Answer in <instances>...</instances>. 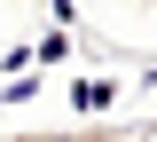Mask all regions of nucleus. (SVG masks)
<instances>
[{
  "mask_svg": "<svg viewBox=\"0 0 157 142\" xmlns=\"http://www.w3.org/2000/svg\"><path fill=\"white\" fill-rule=\"evenodd\" d=\"M118 142H126V134H118Z\"/></svg>",
  "mask_w": 157,
  "mask_h": 142,
  "instance_id": "nucleus-1",
  "label": "nucleus"
},
{
  "mask_svg": "<svg viewBox=\"0 0 157 142\" xmlns=\"http://www.w3.org/2000/svg\"><path fill=\"white\" fill-rule=\"evenodd\" d=\"M149 8H157V0H149Z\"/></svg>",
  "mask_w": 157,
  "mask_h": 142,
  "instance_id": "nucleus-2",
  "label": "nucleus"
}]
</instances>
